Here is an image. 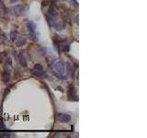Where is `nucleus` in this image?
Masks as SVG:
<instances>
[{"mask_svg":"<svg viewBox=\"0 0 147 138\" xmlns=\"http://www.w3.org/2000/svg\"><path fill=\"white\" fill-rule=\"evenodd\" d=\"M51 66L53 73L60 79L66 80L68 78V74L65 72V64L62 61H52Z\"/></svg>","mask_w":147,"mask_h":138,"instance_id":"nucleus-1","label":"nucleus"},{"mask_svg":"<svg viewBox=\"0 0 147 138\" xmlns=\"http://www.w3.org/2000/svg\"><path fill=\"white\" fill-rule=\"evenodd\" d=\"M57 18H58V13H57L54 6H51L50 10L46 14V20L49 23L50 27H54V25L57 23Z\"/></svg>","mask_w":147,"mask_h":138,"instance_id":"nucleus-2","label":"nucleus"},{"mask_svg":"<svg viewBox=\"0 0 147 138\" xmlns=\"http://www.w3.org/2000/svg\"><path fill=\"white\" fill-rule=\"evenodd\" d=\"M27 29H28L29 33H30V36L37 41L38 40V37H37V28H36V24H35L33 21H29L28 23L26 24Z\"/></svg>","mask_w":147,"mask_h":138,"instance_id":"nucleus-3","label":"nucleus"},{"mask_svg":"<svg viewBox=\"0 0 147 138\" xmlns=\"http://www.w3.org/2000/svg\"><path fill=\"white\" fill-rule=\"evenodd\" d=\"M68 98L70 100H77V94L76 90H75V87L73 85L69 86V89H68Z\"/></svg>","mask_w":147,"mask_h":138,"instance_id":"nucleus-4","label":"nucleus"},{"mask_svg":"<svg viewBox=\"0 0 147 138\" xmlns=\"http://www.w3.org/2000/svg\"><path fill=\"white\" fill-rule=\"evenodd\" d=\"M57 119L60 122H69L71 120H72V117H71L69 114L66 113H58L57 114Z\"/></svg>","mask_w":147,"mask_h":138,"instance_id":"nucleus-5","label":"nucleus"},{"mask_svg":"<svg viewBox=\"0 0 147 138\" xmlns=\"http://www.w3.org/2000/svg\"><path fill=\"white\" fill-rule=\"evenodd\" d=\"M13 12L17 15V16H21L26 12V8L23 5H16L13 8Z\"/></svg>","mask_w":147,"mask_h":138,"instance_id":"nucleus-6","label":"nucleus"},{"mask_svg":"<svg viewBox=\"0 0 147 138\" xmlns=\"http://www.w3.org/2000/svg\"><path fill=\"white\" fill-rule=\"evenodd\" d=\"M3 81L4 83L8 84L10 81V78H11V73H10V69L8 66H6L4 69V72H3V75H2Z\"/></svg>","mask_w":147,"mask_h":138,"instance_id":"nucleus-7","label":"nucleus"},{"mask_svg":"<svg viewBox=\"0 0 147 138\" xmlns=\"http://www.w3.org/2000/svg\"><path fill=\"white\" fill-rule=\"evenodd\" d=\"M65 72L70 75L71 77H74V68H73L72 65L70 63H67L65 65Z\"/></svg>","mask_w":147,"mask_h":138,"instance_id":"nucleus-8","label":"nucleus"},{"mask_svg":"<svg viewBox=\"0 0 147 138\" xmlns=\"http://www.w3.org/2000/svg\"><path fill=\"white\" fill-rule=\"evenodd\" d=\"M18 60H19V63L20 65H22L23 67H27V61H26V59H25L24 55L22 54V53H20L19 56H18Z\"/></svg>","mask_w":147,"mask_h":138,"instance_id":"nucleus-9","label":"nucleus"},{"mask_svg":"<svg viewBox=\"0 0 147 138\" xmlns=\"http://www.w3.org/2000/svg\"><path fill=\"white\" fill-rule=\"evenodd\" d=\"M32 74L37 77H46V73H44L43 71H35V70H31Z\"/></svg>","mask_w":147,"mask_h":138,"instance_id":"nucleus-10","label":"nucleus"},{"mask_svg":"<svg viewBox=\"0 0 147 138\" xmlns=\"http://www.w3.org/2000/svg\"><path fill=\"white\" fill-rule=\"evenodd\" d=\"M17 35H18V31L16 30H12V31H10V40L14 42L17 39Z\"/></svg>","mask_w":147,"mask_h":138,"instance_id":"nucleus-11","label":"nucleus"},{"mask_svg":"<svg viewBox=\"0 0 147 138\" xmlns=\"http://www.w3.org/2000/svg\"><path fill=\"white\" fill-rule=\"evenodd\" d=\"M53 28H55L58 31H62L64 29H65V24H62V23H58L57 22L56 24L54 25V27Z\"/></svg>","mask_w":147,"mask_h":138,"instance_id":"nucleus-12","label":"nucleus"},{"mask_svg":"<svg viewBox=\"0 0 147 138\" xmlns=\"http://www.w3.org/2000/svg\"><path fill=\"white\" fill-rule=\"evenodd\" d=\"M32 70H35V71H43V66L40 64H36V65L33 66Z\"/></svg>","mask_w":147,"mask_h":138,"instance_id":"nucleus-13","label":"nucleus"},{"mask_svg":"<svg viewBox=\"0 0 147 138\" xmlns=\"http://www.w3.org/2000/svg\"><path fill=\"white\" fill-rule=\"evenodd\" d=\"M0 9H2L4 12H6V5L4 4V2H3L2 0H0Z\"/></svg>","mask_w":147,"mask_h":138,"instance_id":"nucleus-14","label":"nucleus"},{"mask_svg":"<svg viewBox=\"0 0 147 138\" xmlns=\"http://www.w3.org/2000/svg\"><path fill=\"white\" fill-rule=\"evenodd\" d=\"M26 43V41L25 40H20V41H18V42H17V46H22L24 43Z\"/></svg>","mask_w":147,"mask_h":138,"instance_id":"nucleus-15","label":"nucleus"},{"mask_svg":"<svg viewBox=\"0 0 147 138\" xmlns=\"http://www.w3.org/2000/svg\"><path fill=\"white\" fill-rule=\"evenodd\" d=\"M1 38V43H5V41H6V36H5V34H2V36L0 37Z\"/></svg>","mask_w":147,"mask_h":138,"instance_id":"nucleus-16","label":"nucleus"},{"mask_svg":"<svg viewBox=\"0 0 147 138\" xmlns=\"http://www.w3.org/2000/svg\"><path fill=\"white\" fill-rule=\"evenodd\" d=\"M16 1H18V0H10V3H14L16 2Z\"/></svg>","mask_w":147,"mask_h":138,"instance_id":"nucleus-17","label":"nucleus"}]
</instances>
